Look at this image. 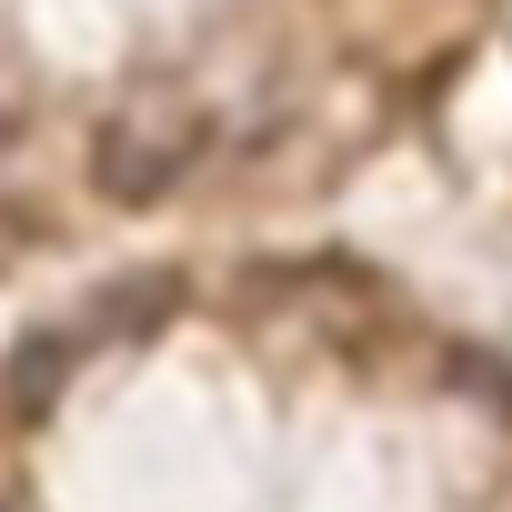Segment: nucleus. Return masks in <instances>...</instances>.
Masks as SVG:
<instances>
[{"label":"nucleus","instance_id":"f03ea898","mask_svg":"<svg viewBox=\"0 0 512 512\" xmlns=\"http://www.w3.org/2000/svg\"><path fill=\"white\" fill-rule=\"evenodd\" d=\"M61 382H71V342H61V332H31V342L11 352V372H0V412H11V422H41V412L61 402Z\"/></svg>","mask_w":512,"mask_h":512},{"label":"nucleus","instance_id":"f257e3e1","mask_svg":"<svg viewBox=\"0 0 512 512\" xmlns=\"http://www.w3.org/2000/svg\"><path fill=\"white\" fill-rule=\"evenodd\" d=\"M201 151H211L201 101H191V91H171V81H151V91H131L121 111H101L91 181H101V201L141 211V201H171V191L201 171Z\"/></svg>","mask_w":512,"mask_h":512}]
</instances>
